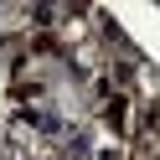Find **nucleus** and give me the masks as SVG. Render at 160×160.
<instances>
[{
    "label": "nucleus",
    "mask_w": 160,
    "mask_h": 160,
    "mask_svg": "<svg viewBox=\"0 0 160 160\" xmlns=\"http://www.w3.org/2000/svg\"><path fill=\"white\" fill-rule=\"evenodd\" d=\"M98 160H124V150H98Z\"/></svg>",
    "instance_id": "obj_2"
},
{
    "label": "nucleus",
    "mask_w": 160,
    "mask_h": 160,
    "mask_svg": "<svg viewBox=\"0 0 160 160\" xmlns=\"http://www.w3.org/2000/svg\"><path fill=\"white\" fill-rule=\"evenodd\" d=\"M98 119H103V129H114V134H134V119H129V98H124V93L108 98Z\"/></svg>",
    "instance_id": "obj_1"
}]
</instances>
